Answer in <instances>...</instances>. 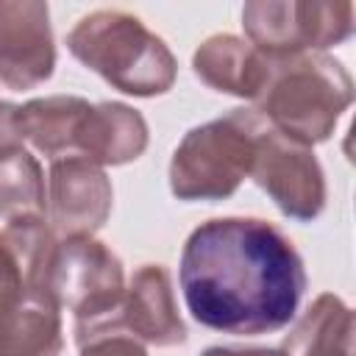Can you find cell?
<instances>
[{
  "instance_id": "1",
  "label": "cell",
  "mask_w": 356,
  "mask_h": 356,
  "mask_svg": "<svg viewBox=\"0 0 356 356\" xmlns=\"http://www.w3.org/2000/svg\"><path fill=\"white\" fill-rule=\"evenodd\" d=\"M178 284L189 314L220 334L286 328L306 292V267L289 236L261 217H211L184 242Z\"/></svg>"
},
{
  "instance_id": "2",
  "label": "cell",
  "mask_w": 356,
  "mask_h": 356,
  "mask_svg": "<svg viewBox=\"0 0 356 356\" xmlns=\"http://www.w3.org/2000/svg\"><path fill=\"white\" fill-rule=\"evenodd\" d=\"M350 103L353 78L328 53L270 58L267 83L253 100L273 131L306 147L328 142Z\"/></svg>"
},
{
  "instance_id": "3",
  "label": "cell",
  "mask_w": 356,
  "mask_h": 356,
  "mask_svg": "<svg viewBox=\"0 0 356 356\" xmlns=\"http://www.w3.org/2000/svg\"><path fill=\"white\" fill-rule=\"evenodd\" d=\"M67 50L111 89L134 97L164 95L178 75V61L167 42L122 8L83 14L67 33Z\"/></svg>"
},
{
  "instance_id": "4",
  "label": "cell",
  "mask_w": 356,
  "mask_h": 356,
  "mask_svg": "<svg viewBox=\"0 0 356 356\" xmlns=\"http://www.w3.org/2000/svg\"><path fill=\"white\" fill-rule=\"evenodd\" d=\"M261 125V114L242 106L189 128L170 159V192L186 203L231 197L250 175Z\"/></svg>"
},
{
  "instance_id": "5",
  "label": "cell",
  "mask_w": 356,
  "mask_h": 356,
  "mask_svg": "<svg viewBox=\"0 0 356 356\" xmlns=\"http://www.w3.org/2000/svg\"><path fill=\"white\" fill-rule=\"evenodd\" d=\"M47 292L58 309L72 312V334L75 345L81 348L111 317L125 292L122 261L106 242L95 236L58 239Z\"/></svg>"
},
{
  "instance_id": "6",
  "label": "cell",
  "mask_w": 356,
  "mask_h": 356,
  "mask_svg": "<svg viewBox=\"0 0 356 356\" xmlns=\"http://www.w3.org/2000/svg\"><path fill=\"white\" fill-rule=\"evenodd\" d=\"M248 42L270 58L325 53L353 33V3L250 0L242 6Z\"/></svg>"
},
{
  "instance_id": "7",
  "label": "cell",
  "mask_w": 356,
  "mask_h": 356,
  "mask_svg": "<svg viewBox=\"0 0 356 356\" xmlns=\"http://www.w3.org/2000/svg\"><path fill=\"white\" fill-rule=\"evenodd\" d=\"M250 178L289 220L312 222L325 209V175L314 150L281 136L267 122L256 139Z\"/></svg>"
},
{
  "instance_id": "8",
  "label": "cell",
  "mask_w": 356,
  "mask_h": 356,
  "mask_svg": "<svg viewBox=\"0 0 356 356\" xmlns=\"http://www.w3.org/2000/svg\"><path fill=\"white\" fill-rule=\"evenodd\" d=\"M114 189L103 167L70 153L50 161L44 214L58 239L95 236L111 214Z\"/></svg>"
},
{
  "instance_id": "9",
  "label": "cell",
  "mask_w": 356,
  "mask_h": 356,
  "mask_svg": "<svg viewBox=\"0 0 356 356\" xmlns=\"http://www.w3.org/2000/svg\"><path fill=\"white\" fill-rule=\"evenodd\" d=\"M111 334H125L142 345L156 348H172L186 342V325L178 314L172 278L164 264H142L134 270L117 309L95 331L92 339Z\"/></svg>"
},
{
  "instance_id": "10",
  "label": "cell",
  "mask_w": 356,
  "mask_h": 356,
  "mask_svg": "<svg viewBox=\"0 0 356 356\" xmlns=\"http://www.w3.org/2000/svg\"><path fill=\"white\" fill-rule=\"evenodd\" d=\"M56 42L50 8L42 0H0V83L33 89L53 75Z\"/></svg>"
},
{
  "instance_id": "11",
  "label": "cell",
  "mask_w": 356,
  "mask_h": 356,
  "mask_svg": "<svg viewBox=\"0 0 356 356\" xmlns=\"http://www.w3.org/2000/svg\"><path fill=\"white\" fill-rule=\"evenodd\" d=\"M195 75L214 92L256 100L270 75V56L236 33H211L192 53Z\"/></svg>"
},
{
  "instance_id": "12",
  "label": "cell",
  "mask_w": 356,
  "mask_h": 356,
  "mask_svg": "<svg viewBox=\"0 0 356 356\" xmlns=\"http://www.w3.org/2000/svg\"><path fill=\"white\" fill-rule=\"evenodd\" d=\"M147 139V122L134 106L120 100H103L89 106L75 153L97 167H120L136 161L145 153Z\"/></svg>"
},
{
  "instance_id": "13",
  "label": "cell",
  "mask_w": 356,
  "mask_h": 356,
  "mask_svg": "<svg viewBox=\"0 0 356 356\" xmlns=\"http://www.w3.org/2000/svg\"><path fill=\"white\" fill-rule=\"evenodd\" d=\"M89 100L78 95H47L33 97L22 106H17V128L22 142H31V147L42 156L61 159L75 153L78 134L83 125V117L89 111Z\"/></svg>"
},
{
  "instance_id": "14",
  "label": "cell",
  "mask_w": 356,
  "mask_h": 356,
  "mask_svg": "<svg viewBox=\"0 0 356 356\" xmlns=\"http://www.w3.org/2000/svg\"><path fill=\"white\" fill-rule=\"evenodd\" d=\"M284 356H353V312L334 295H317L295 320L281 348Z\"/></svg>"
},
{
  "instance_id": "15",
  "label": "cell",
  "mask_w": 356,
  "mask_h": 356,
  "mask_svg": "<svg viewBox=\"0 0 356 356\" xmlns=\"http://www.w3.org/2000/svg\"><path fill=\"white\" fill-rule=\"evenodd\" d=\"M61 309L47 295H25L0 314V356H61Z\"/></svg>"
},
{
  "instance_id": "16",
  "label": "cell",
  "mask_w": 356,
  "mask_h": 356,
  "mask_svg": "<svg viewBox=\"0 0 356 356\" xmlns=\"http://www.w3.org/2000/svg\"><path fill=\"white\" fill-rule=\"evenodd\" d=\"M0 217H44V172L28 150L0 159Z\"/></svg>"
},
{
  "instance_id": "17",
  "label": "cell",
  "mask_w": 356,
  "mask_h": 356,
  "mask_svg": "<svg viewBox=\"0 0 356 356\" xmlns=\"http://www.w3.org/2000/svg\"><path fill=\"white\" fill-rule=\"evenodd\" d=\"M31 284L28 275L22 270V264L17 261V256L8 250V245L0 239V314L14 309L25 295H31ZM39 295V292H36Z\"/></svg>"
},
{
  "instance_id": "18",
  "label": "cell",
  "mask_w": 356,
  "mask_h": 356,
  "mask_svg": "<svg viewBox=\"0 0 356 356\" xmlns=\"http://www.w3.org/2000/svg\"><path fill=\"white\" fill-rule=\"evenodd\" d=\"M78 350H81V356H147L145 345L136 342L134 337H125V334L97 337V339L81 345Z\"/></svg>"
},
{
  "instance_id": "19",
  "label": "cell",
  "mask_w": 356,
  "mask_h": 356,
  "mask_svg": "<svg viewBox=\"0 0 356 356\" xmlns=\"http://www.w3.org/2000/svg\"><path fill=\"white\" fill-rule=\"evenodd\" d=\"M19 150L25 147H22V136L17 128V106L0 100V159L19 153Z\"/></svg>"
},
{
  "instance_id": "20",
  "label": "cell",
  "mask_w": 356,
  "mask_h": 356,
  "mask_svg": "<svg viewBox=\"0 0 356 356\" xmlns=\"http://www.w3.org/2000/svg\"><path fill=\"white\" fill-rule=\"evenodd\" d=\"M200 356H284L278 348H222V345H214V348H206Z\"/></svg>"
}]
</instances>
